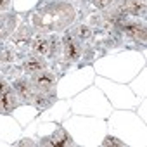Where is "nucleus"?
Returning a JSON list of instances; mask_svg holds the SVG:
<instances>
[{"label":"nucleus","mask_w":147,"mask_h":147,"mask_svg":"<svg viewBox=\"0 0 147 147\" xmlns=\"http://www.w3.org/2000/svg\"><path fill=\"white\" fill-rule=\"evenodd\" d=\"M75 18H76V11L71 5V2L59 0V2L47 4L38 12H35L33 26L43 33H57L71 26Z\"/></svg>","instance_id":"nucleus-1"},{"label":"nucleus","mask_w":147,"mask_h":147,"mask_svg":"<svg viewBox=\"0 0 147 147\" xmlns=\"http://www.w3.org/2000/svg\"><path fill=\"white\" fill-rule=\"evenodd\" d=\"M116 16L144 18L145 16V0H123L116 9Z\"/></svg>","instance_id":"nucleus-2"},{"label":"nucleus","mask_w":147,"mask_h":147,"mask_svg":"<svg viewBox=\"0 0 147 147\" xmlns=\"http://www.w3.org/2000/svg\"><path fill=\"white\" fill-rule=\"evenodd\" d=\"M31 85H33V88H36L38 92H43V94L52 92L54 87H55V76L52 75V73L42 69V71L33 73V75H31Z\"/></svg>","instance_id":"nucleus-3"},{"label":"nucleus","mask_w":147,"mask_h":147,"mask_svg":"<svg viewBox=\"0 0 147 147\" xmlns=\"http://www.w3.org/2000/svg\"><path fill=\"white\" fill-rule=\"evenodd\" d=\"M59 42L55 38H38L33 43V52L40 57H47V55H55V45Z\"/></svg>","instance_id":"nucleus-4"},{"label":"nucleus","mask_w":147,"mask_h":147,"mask_svg":"<svg viewBox=\"0 0 147 147\" xmlns=\"http://www.w3.org/2000/svg\"><path fill=\"white\" fill-rule=\"evenodd\" d=\"M73 140L69 137V133L64 128H57L50 137L42 138V145H54V147H62V145H71Z\"/></svg>","instance_id":"nucleus-5"},{"label":"nucleus","mask_w":147,"mask_h":147,"mask_svg":"<svg viewBox=\"0 0 147 147\" xmlns=\"http://www.w3.org/2000/svg\"><path fill=\"white\" fill-rule=\"evenodd\" d=\"M18 107V95L14 90L7 88L0 92V113L2 114H11Z\"/></svg>","instance_id":"nucleus-6"},{"label":"nucleus","mask_w":147,"mask_h":147,"mask_svg":"<svg viewBox=\"0 0 147 147\" xmlns=\"http://www.w3.org/2000/svg\"><path fill=\"white\" fill-rule=\"evenodd\" d=\"M62 50H64V57L67 59V61H78L80 59V55H82V47H80V43L76 42V38L75 36H66L64 38V43H62Z\"/></svg>","instance_id":"nucleus-7"},{"label":"nucleus","mask_w":147,"mask_h":147,"mask_svg":"<svg viewBox=\"0 0 147 147\" xmlns=\"http://www.w3.org/2000/svg\"><path fill=\"white\" fill-rule=\"evenodd\" d=\"M121 28L128 36H131V38H135V40H138L142 43L145 42V26L144 24H140L137 21H125Z\"/></svg>","instance_id":"nucleus-8"},{"label":"nucleus","mask_w":147,"mask_h":147,"mask_svg":"<svg viewBox=\"0 0 147 147\" xmlns=\"http://www.w3.org/2000/svg\"><path fill=\"white\" fill-rule=\"evenodd\" d=\"M16 24H18V16H14V14H7L4 18H0V42L9 38V35L12 33Z\"/></svg>","instance_id":"nucleus-9"},{"label":"nucleus","mask_w":147,"mask_h":147,"mask_svg":"<svg viewBox=\"0 0 147 147\" xmlns=\"http://www.w3.org/2000/svg\"><path fill=\"white\" fill-rule=\"evenodd\" d=\"M12 88H14L18 99L28 100V102H30V99H31L33 94H35V92H33V85H31V82H28V80H16L14 85H12Z\"/></svg>","instance_id":"nucleus-10"},{"label":"nucleus","mask_w":147,"mask_h":147,"mask_svg":"<svg viewBox=\"0 0 147 147\" xmlns=\"http://www.w3.org/2000/svg\"><path fill=\"white\" fill-rule=\"evenodd\" d=\"M30 40H31V30L28 26H21L16 35H14V45L18 49H26L30 47Z\"/></svg>","instance_id":"nucleus-11"},{"label":"nucleus","mask_w":147,"mask_h":147,"mask_svg":"<svg viewBox=\"0 0 147 147\" xmlns=\"http://www.w3.org/2000/svg\"><path fill=\"white\" fill-rule=\"evenodd\" d=\"M23 69L26 71V73H38V71H42V69H45V61L40 57V55H31L30 59H26L24 61V64H23Z\"/></svg>","instance_id":"nucleus-12"},{"label":"nucleus","mask_w":147,"mask_h":147,"mask_svg":"<svg viewBox=\"0 0 147 147\" xmlns=\"http://www.w3.org/2000/svg\"><path fill=\"white\" fill-rule=\"evenodd\" d=\"M52 97H47L43 92H36V94H33V97L30 99V102L35 106V107H38V109H47V107H50L52 106Z\"/></svg>","instance_id":"nucleus-13"},{"label":"nucleus","mask_w":147,"mask_h":147,"mask_svg":"<svg viewBox=\"0 0 147 147\" xmlns=\"http://www.w3.org/2000/svg\"><path fill=\"white\" fill-rule=\"evenodd\" d=\"M73 36L78 38L80 42L90 40V36H92V30H90L88 26H85V24H80V26L75 28V31H73Z\"/></svg>","instance_id":"nucleus-14"},{"label":"nucleus","mask_w":147,"mask_h":147,"mask_svg":"<svg viewBox=\"0 0 147 147\" xmlns=\"http://www.w3.org/2000/svg\"><path fill=\"white\" fill-rule=\"evenodd\" d=\"M14 52L12 50H4V52H0V61L2 62H12L14 61Z\"/></svg>","instance_id":"nucleus-15"},{"label":"nucleus","mask_w":147,"mask_h":147,"mask_svg":"<svg viewBox=\"0 0 147 147\" xmlns=\"http://www.w3.org/2000/svg\"><path fill=\"white\" fill-rule=\"evenodd\" d=\"M102 145H116V147H123L125 144L123 142H119L118 138H114V137H106L104 140H102Z\"/></svg>","instance_id":"nucleus-16"},{"label":"nucleus","mask_w":147,"mask_h":147,"mask_svg":"<svg viewBox=\"0 0 147 147\" xmlns=\"http://www.w3.org/2000/svg\"><path fill=\"white\" fill-rule=\"evenodd\" d=\"M94 2V5L97 7V9H106V7H109L114 0H92Z\"/></svg>","instance_id":"nucleus-17"},{"label":"nucleus","mask_w":147,"mask_h":147,"mask_svg":"<svg viewBox=\"0 0 147 147\" xmlns=\"http://www.w3.org/2000/svg\"><path fill=\"white\" fill-rule=\"evenodd\" d=\"M14 145H35V142H33L31 138H23L21 142H16Z\"/></svg>","instance_id":"nucleus-18"},{"label":"nucleus","mask_w":147,"mask_h":147,"mask_svg":"<svg viewBox=\"0 0 147 147\" xmlns=\"http://www.w3.org/2000/svg\"><path fill=\"white\" fill-rule=\"evenodd\" d=\"M11 5V0H0V11H5Z\"/></svg>","instance_id":"nucleus-19"},{"label":"nucleus","mask_w":147,"mask_h":147,"mask_svg":"<svg viewBox=\"0 0 147 147\" xmlns=\"http://www.w3.org/2000/svg\"><path fill=\"white\" fill-rule=\"evenodd\" d=\"M7 88H9V85L5 83V80L0 78V92H4V90H7Z\"/></svg>","instance_id":"nucleus-20"}]
</instances>
